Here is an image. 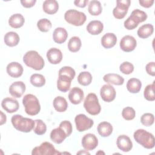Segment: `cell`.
<instances>
[{
  "mask_svg": "<svg viewBox=\"0 0 155 155\" xmlns=\"http://www.w3.org/2000/svg\"><path fill=\"white\" fill-rule=\"evenodd\" d=\"M23 61L27 66L35 70H42L45 65L42 56L35 50L27 51L23 57Z\"/></svg>",
  "mask_w": 155,
  "mask_h": 155,
  "instance_id": "1",
  "label": "cell"
},
{
  "mask_svg": "<svg viewBox=\"0 0 155 155\" xmlns=\"http://www.w3.org/2000/svg\"><path fill=\"white\" fill-rule=\"evenodd\" d=\"M11 121L15 129L24 133H28L31 131L33 129L35 124V122L33 119L24 117L19 114L13 116Z\"/></svg>",
  "mask_w": 155,
  "mask_h": 155,
  "instance_id": "2",
  "label": "cell"
},
{
  "mask_svg": "<svg viewBox=\"0 0 155 155\" xmlns=\"http://www.w3.org/2000/svg\"><path fill=\"white\" fill-rule=\"evenodd\" d=\"M134 140L147 149H151L155 145L154 137L153 134L143 129L136 130L133 134Z\"/></svg>",
  "mask_w": 155,
  "mask_h": 155,
  "instance_id": "3",
  "label": "cell"
},
{
  "mask_svg": "<svg viewBox=\"0 0 155 155\" xmlns=\"http://www.w3.org/2000/svg\"><path fill=\"white\" fill-rule=\"evenodd\" d=\"M25 113L30 116L38 114L41 110V105L38 98L32 94H27L22 99Z\"/></svg>",
  "mask_w": 155,
  "mask_h": 155,
  "instance_id": "4",
  "label": "cell"
},
{
  "mask_svg": "<svg viewBox=\"0 0 155 155\" xmlns=\"http://www.w3.org/2000/svg\"><path fill=\"white\" fill-rule=\"evenodd\" d=\"M84 107L91 115H97L101 110V107L99 102L98 98L96 94L89 93L85 97L84 102Z\"/></svg>",
  "mask_w": 155,
  "mask_h": 155,
  "instance_id": "5",
  "label": "cell"
},
{
  "mask_svg": "<svg viewBox=\"0 0 155 155\" xmlns=\"http://www.w3.org/2000/svg\"><path fill=\"white\" fill-rule=\"evenodd\" d=\"M64 19L68 23L71 25L81 26L85 23L87 17L83 12L74 9H70L65 13Z\"/></svg>",
  "mask_w": 155,
  "mask_h": 155,
  "instance_id": "6",
  "label": "cell"
},
{
  "mask_svg": "<svg viewBox=\"0 0 155 155\" xmlns=\"http://www.w3.org/2000/svg\"><path fill=\"white\" fill-rule=\"evenodd\" d=\"M32 155H60L61 153L57 151L54 146L48 142H44L39 146L35 147L31 152Z\"/></svg>",
  "mask_w": 155,
  "mask_h": 155,
  "instance_id": "7",
  "label": "cell"
},
{
  "mask_svg": "<svg viewBox=\"0 0 155 155\" xmlns=\"http://www.w3.org/2000/svg\"><path fill=\"white\" fill-rule=\"evenodd\" d=\"M74 121L76 129L79 132H82L91 128L94 124L93 120L84 114L76 115Z\"/></svg>",
  "mask_w": 155,
  "mask_h": 155,
  "instance_id": "8",
  "label": "cell"
},
{
  "mask_svg": "<svg viewBox=\"0 0 155 155\" xmlns=\"http://www.w3.org/2000/svg\"><path fill=\"white\" fill-rule=\"evenodd\" d=\"M117 5L113 10V15L116 19H121L127 15L130 5V0H118L116 1Z\"/></svg>",
  "mask_w": 155,
  "mask_h": 155,
  "instance_id": "9",
  "label": "cell"
},
{
  "mask_svg": "<svg viewBox=\"0 0 155 155\" xmlns=\"http://www.w3.org/2000/svg\"><path fill=\"white\" fill-rule=\"evenodd\" d=\"M116 92L114 88L110 85H104L100 90V95L102 100L107 102H110L113 101L116 97Z\"/></svg>",
  "mask_w": 155,
  "mask_h": 155,
  "instance_id": "10",
  "label": "cell"
},
{
  "mask_svg": "<svg viewBox=\"0 0 155 155\" xmlns=\"http://www.w3.org/2000/svg\"><path fill=\"white\" fill-rule=\"evenodd\" d=\"M137 45L136 39L130 35L124 36L120 41V47L125 52H130L134 50Z\"/></svg>",
  "mask_w": 155,
  "mask_h": 155,
  "instance_id": "11",
  "label": "cell"
},
{
  "mask_svg": "<svg viewBox=\"0 0 155 155\" xmlns=\"http://www.w3.org/2000/svg\"><path fill=\"white\" fill-rule=\"evenodd\" d=\"M98 145V140L96 136L91 133H88L84 136L82 139V145L83 148L87 150H93Z\"/></svg>",
  "mask_w": 155,
  "mask_h": 155,
  "instance_id": "12",
  "label": "cell"
},
{
  "mask_svg": "<svg viewBox=\"0 0 155 155\" xmlns=\"http://www.w3.org/2000/svg\"><path fill=\"white\" fill-rule=\"evenodd\" d=\"M1 106L8 113H13L17 111L19 107L18 101L12 97L4 98L1 102Z\"/></svg>",
  "mask_w": 155,
  "mask_h": 155,
  "instance_id": "13",
  "label": "cell"
},
{
  "mask_svg": "<svg viewBox=\"0 0 155 155\" xmlns=\"http://www.w3.org/2000/svg\"><path fill=\"white\" fill-rule=\"evenodd\" d=\"M25 85L22 81H16L11 84L9 87V93L14 97H21L25 91Z\"/></svg>",
  "mask_w": 155,
  "mask_h": 155,
  "instance_id": "14",
  "label": "cell"
},
{
  "mask_svg": "<svg viewBox=\"0 0 155 155\" xmlns=\"http://www.w3.org/2000/svg\"><path fill=\"white\" fill-rule=\"evenodd\" d=\"M116 145L118 148L124 152H128L133 148V143L130 138L125 135H120L116 140Z\"/></svg>",
  "mask_w": 155,
  "mask_h": 155,
  "instance_id": "15",
  "label": "cell"
},
{
  "mask_svg": "<svg viewBox=\"0 0 155 155\" xmlns=\"http://www.w3.org/2000/svg\"><path fill=\"white\" fill-rule=\"evenodd\" d=\"M23 67L22 65L17 62H12L7 66V74L14 78L20 77L23 73Z\"/></svg>",
  "mask_w": 155,
  "mask_h": 155,
  "instance_id": "16",
  "label": "cell"
},
{
  "mask_svg": "<svg viewBox=\"0 0 155 155\" xmlns=\"http://www.w3.org/2000/svg\"><path fill=\"white\" fill-rule=\"evenodd\" d=\"M84 97L83 90L79 87H73L68 93V99L71 103L76 105L80 104Z\"/></svg>",
  "mask_w": 155,
  "mask_h": 155,
  "instance_id": "17",
  "label": "cell"
},
{
  "mask_svg": "<svg viewBox=\"0 0 155 155\" xmlns=\"http://www.w3.org/2000/svg\"><path fill=\"white\" fill-rule=\"evenodd\" d=\"M47 58L50 63L52 64H58L62 59V53L61 51L57 48H51L47 52Z\"/></svg>",
  "mask_w": 155,
  "mask_h": 155,
  "instance_id": "18",
  "label": "cell"
},
{
  "mask_svg": "<svg viewBox=\"0 0 155 155\" xmlns=\"http://www.w3.org/2000/svg\"><path fill=\"white\" fill-rule=\"evenodd\" d=\"M67 137V135L65 131L60 127L53 129L50 133L51 140L58 144L62 143Z\"/></svg>",
  "mask_w": 155,
  "mask_h": 155,
  "instance_id": "19",
  "label": "cell"
},
{
  "mask_svg": "<svg viewBox=\"0 0 155 155\" xmlns=\"http://www.w3.org/2000/svg\"><path fill=\"white\" fill-rule=\"evenodd\" d=\"M103 28V24L102 22L97 20L90 21L87 26V31L92 35H97L100 34L102 31Z\"/></svg>",
  "mask_w": 155,
  "mask_h": 155,
  "instance_id": "20",
  "label": "cell"
},
{
  "mask_svg": "<svg viewBox=\"0 0 155 155\" xmlns=\"http://www.w3.org/2000/svg\"><path fill=\"white\" fill-rule=\"evenodd\" d=\"M71 79L65 75L59 76L57 81V88L62 92H67L70 90Z\"/></svg>",
  "mask_w": 155,
  "mask_h": 155,
  "instance_id": "21",
  "label": "cell"
},
{
  "mask_svg": "<svg viewBox=\"0 0 155 155\" xmlns=\"http://www.w3.org/2000/svg\"><path fill=\"white\" fill-rule=\"evenodd\" d=\"M68 37L67 30L62 27L56 28L53 33V41L58 44L64 43Z\"/></svg>",
  "mask_w": 155,
  "mask_h": 155,
  "instance_id": "22",
  "label": "cell"
},
{
  "mask_svg": "<svg viewBox=\"0 0 155 155\" xmlns=\"http://www.w3.org/2000/svg\"><path fill=\"white\" fill-rule=\"evenodd\" d=\"M117 42L116 36L112 33L105 34L101 39V44L105 48H110L115 45Z\"/></svg>",
  "mask_w": 155,
  "mask_h": 155,
  "instance_id": "23",
  "label": "cell"
},
{
  "mask_svg": "<svg viewBox=\"0 0 155 155\" xmlns=\"http://www.w3.org/2000/svg\"><path fill=\"white\" fill-rule=\"evenodd\" d=\"M42 8L46 13L53 15L58 12L59 4L56 0H46L43 2Z\"/></svg>",
  "mask_w": 155,
  "mask_h": 155,
  "instance_id": "24",
  "label": "cell"
},
{
  "mask_svg": "<svg viewBox=\"0 0 155 155\" xmlns=\"http://www.w3.org/2000/svg\"><path fill=\"white\" fill-rule=\"evenodd\" d=\"M103 79L107 83L116 85H122L124 82V79L123 77L114 73H108L105 74L104 76Z\"/></svg>",
  "mask_w": 155,
  "mask_h": 155,
  "instance_id": "25",
  "label": "cell"
},
{
  "mask_svg": "<svg viewBox=\"0 0 155 155\" xmlns=\"http://www.w3.org/2000/svg\"><path fill=\"white\" fill-rule=\"evenodd\" d=\"M19 35L14 31L7 32L4 36V42L9 47H15L17 45L19 42Z\"/></svg>",
  "mask_w": 155,
  "mask_h": 155,
  "instance_id": "26",
  "label": "cell"
},
{
  "mask_svg": "<svg viewBox=\"0 0 155 155\" xmlns=\"http://www.w3.org/2000/svg\"><path fill=\"white\" fill-rule=\"evenodd\" d=\"M25 22L24 16L20 13L14 14L11 16L8 19V24L10 27L14 28L21 27Z\"/></svg>",
  "mask_w": 155,
  "mask_h": 155,
  "instance_id": "27",
  "label": "cell"
},
{
  "mask_svg": "<svg viewBox=\"0 0 155 155\" xmlns=\"http://www.w3.org/2000/svg\"><path fill=\"white\" fill-rule=\"evenodd\" d=\"M97 130L101 136L108 137L113 132V127L110 123L104 121L98 124Z\"/></svg>",
  "mask_w": 155,
  "mask_h": 155,
  "instance_id": "28",
  "label": "cell"
},
{
  "mask_svg": "<svg viewBox=\"0 0 155 155\" xmlns=\"http://www.w3.org/2000/svg\"><path fill=\"white\" fill-rule=\"evenodd\" d=\"M142 87V83L139 79L131 78L127 83V88L131 93H137L139 92Z\"/></svg>",
  "mask_w": 155,
  "mask_h": 155,
  "instance_id": "29",
  "label": "cell"
},
{
  "mask_svg": "<svg viewBox=\"0 0 155 155\" xmlns=\"http://www.w3.org/2000/svg\"><path fill=\"white\" fill-rule=\"evenodd\" d=\"M153 25L150 24H146L139 27L137 33L139 38L145 39L150 36L153 34Z\"/></svg>",
  "mask_w": 155,
  "mask_h": 155,
  "instance_id": "30",
  "label": "cell"
},
{
  "mask_svg": "<svg viewBox=\"0 0 155 155\" xmlns=\"http://www.w3.org/2000/svg\"><path fill=\"white\" fill-rule=\"evenodd\" d=\"M54 109L58 112H64L66 111L68 107V103L66 99L62 96L56 97L53 102Z\"/></svg>",
  "mask_w": 155,
  "mask_h": 155,
  "instance_id": "31",
  "label": "cell"
},
{
  "mask_svg": "<svg viewBox=\"0 0 155 155\" xmlns=\"http://www.w3.org/2000/svg\"><path fill=\"white\" fill-rule=\"evenodd\" d=\"M88 12L93 16L99 15L102 11V7L99 1H91L90 2L88 7Z\"/></svg>",
  "mask_w": 155,
  "mask_h": 155,
  "instance_id": "32",
  "label": "cell"
},
{
  "mask_svg": "<svg viewBox=\"0 0 155 155\" xmlns=\"http://www.w3.org/2000/svg\"><path fill=\"white\" fill-rule=\"evenodd\" d=\"M82 43L80 38L78 36L71 37L68 42V48L71 52H77L81 48Z\"/></svg>",
  "mask_w": 155,
  "mask_h": 155,
  "instance_id": "33",
  "label": "cell"
},
{
  "mask_svg": "<svg viewBox=\"0 0 155 155\" xmlns=\"http://www.w3.org/2000/svg\"><path fill=\"white\" fill-rule=\"evenodd\" d=\"M137 24H139L140 22H142L147 19V13L142 11L139 9H135L132 12L131 15L130 16Z\"/></svg>",
  "mask_w": 155,
  "mask_h": 155,
  "instance_id": "34",
  "label": "cell"
},
{
  "mask_svg": "<svg viewBox=\"0 0 155 155\" xmlns=\"http://www.w3.org/2000/svg\"><path fill=\"white\" fill-rule=\"evenodd\" d=\"M78 81L83 86L88 85L92 81V76L88 71L81 72L78 76Z\"/></svg>",
  "mask_w": 155,
  "mask_h": 155,
  "instance_id": "35",
  "label": "cell"
},
{
  "mask_svg": "<svg viewBox=\"0 0 155 155\" xmlns=\"http://www.w3.org/2000/svg\"><path fill=\"white\" fill-rule=\"evenodd\" d=\"M30 83L35 87H41L45 84V79L44 76L41 74L35 73L30 76Z\"/></svg>",
  "mask_w": 155,
  "mask_h": 155,
  "instance_id": "36",
  "label": "cell"
},
{
  "mask_svg": "<svg viewBox=\"0 0 155 155\" xmlns=\"http://www.w3.org/2000/svg\"><path fill=\"white\" fill-rule=\"evenodd\" d=\"M35 124L33 128V131L38 135H42L47 131V126L45 124L41 119L35 120Z\"/></svg>",
  "mask_w": 155,
  "mask_h": 155,
  "instance_id": "37",
  "label": "cell"
},
{
  "mask_svg": "<svg viewBox=\"0 0 155 155\" xmlns=\"http://www.w3.org/2000/svg\"><path fill=\"white\" fill-rule=\"evenodd\" d=\"M154 81L153 84L148 85L144 89L143 95L144 97L149 101H153L155 100L154 95Z\"/></svg>",
  "mask_w": 155,
  "mask_h": 155,
  "instance_id": "38",
  "label": "cell"
},
{
  "mask_svg": "<svg viewBox=\"0 0 155 155\" xmlns=\"http://www.w3.org/2000/svg\"><path fill=\"white\" fill-rule=\"evenodd\" d=\"M51 22L46 18L41 19L37 22L38 29L42 32H47L51 28Z\"/></svg>",
  "mask_w": 155,
  "mask_h": 155,
  "instance_id": "39",
  "label": "cell"
},
{
  "mask_svg": "<svg viewBox=\"0 0 155 155\" xmlns=\"http://www.w3.org/2000/svg\"><path fill=\"white\" fill-rule=\"evenodd\" d=\"M122 116L124 119L127 120H130L135 117L136 111L132 107H127L122 110Z\"/></svg>",
  "mask_w": 155,
  "mask_h": 155,
  "instance_id": "40",
  "label": "cell"
},
{
  "mask_svg": "<svg viewBox=\"0 0 155 155\" xmlns=\"http://www.w3.org/2000/svg\"><path fill=\"white\" fill-rule=\"evenodd\" d=\"M154 121V115L151 113H144L140 117V122L141 123L146 126L149 127L153 124Z\"/></svg>",
  "mask_w": 155,
  "mask_h": 155,
  "instance_id": "41",
  "label": "cell"
},
{
  "mask_svg": "<svg viewBox=\"0 0 155 155\" xmlns=\"http://www.w3.org/2000/svg\"><path fill=\"white\" fill-rule=\"evenodd\" d=\"M76 73L74 70L71 68V67L68 66H65L62 67L59 70V76L60 75H65L69 77L71 80L74 79Z\"/></svg>",
  "mask_w": 155,
  "mask_h": 155,
  "instance_id": "42",
  "label": "cell"
},
{
  "mask_svg": "<svg viewBox=\"0 0 155 155\" xmlns=\"http://www.w3.org/2000/svg\"><path fill=\"white\" fill-rule=\"evenodd\" d=\"M120 71L125 74H130L134 70L133 65L129 62H124L120 65Z\"/></svg>",
  "mask_w": 155,
  "mask_h": 155,
  "instance_id": "43",
  "label": "cell"
},
{
  "mask_svg": "<svg viewBox=\"0 0 155 155\" xmlns=\"http://www.w3.org/2000/svg\"><path fill=\"white\" fill-rule=\"evenodd\" d=\"M59 127H61L66 133L67 137L70 136L72 133V125L68 120H64L59 124Z\"/></svg>",
  "mask_w": 155,
  "mask_h": 155,
  "instance_id": "44",
  "label": "cell"
},
{
  "mask_svg": "<svg viewBox=\"0 0 155 155\" xmlns=\"http://www.w3.org/2000/svg\"><path fill=\"white\" fill-rule=\"evenodd\" d=\"M124 27L127 30H133L139 25L130 16H129L124 22Z\"/></svg>",
  "mask_w": 155,
  "mask_h": 155,
  "instance_id": "45",
  "label": "cell"
},
{
  "mask_svg": "<svg viewBox=\"0 0 155 155\" xmlns=\"http://www.w3.org/2000/svg\"><path fill=\"white\" fill-rule=\"evenodd\" d=\"M145 69L148 74L152 76H155V63L154 62L148 63L145 67Z\"/></svg>",
  "mask_w": 155,
  "mask_h": 155,
  "instance_id": "46",
  "label": "cell"
},
{
  "mask_svg": "<svg viewBox=\"0 0 155 155\" xmlns=\"http://www.w3.org/2000/svg\"><path fill=\"white\" fill-rule=\"evenodd\" d=\"M36 1V0H21V3L23 7L25 8H30L34 6Z\"/></svg>",
  "mask_w": 155,
  "mask_h": 155,
  "instance_id": "47",
  "label": "cell"
},
{
  "mask_svg": "<svg viewBox=\"0 0 155 155\" xmlns=\"http://www.w3.org/2000/svg\"><path fill=\"white\" fill-rule=\"evenodd\" d=\"M139 2L141 6L145 8H149L153 5L154 0H139Z\"/></svg>",
  "mask_w": 155,
  "mask_h": 155,
  "instance_id": "48",
  "label": "cell"
},
{
  "mask_svg": "<svg viewBox=\"0 0 155 155\" xmlns=\"http://www.w3.org/2000/svg\"><path fill=\"white\" fill-rule=\"evenodd\" d=\"M88 2V0H76L74 1V4L76 6L84 8L87 6Z\"/></svg>",
  "mask_w": 155,
  "mask_h": 155,
  "instance_id": "49",
  "label": "cell"
},
{
  "mask_svg": "<svg viewBox=\"0 0 155 155\" xmlns=\"http://www.w3.org/2000/svg\"><path fill=\"white\" fill-rule=\"evenodd\" d=\"M6 120H7V117H6L5 114H4L2 113V111H1V123H0V125H3L4 123L6 122Z\"/></svg>",
  "mask_w": 155,
  "mask_h": 155,
  "instance_id": "50",
  "label": "cell"
},
{
  "mask_svg": "<svg viewBox=\"0 0 155 155\" xmlns=\"http://www.w3.org/2000/svg\"><path fill=\"white\" fill-rule=\"evenodd\" d=\"M77 154H90V153H88L87 151H81L77 153Z\"/></svg>",
  "mask_w": 155,
  "mask_h": 155,
  "instance_id": "51",
  "label": "cell"
},
{
  "mask_svg": "<svg viewBox=\"0 0 155 155\" xmlns=\"http://www.w3.org/2000/svg\"><path fill=\"white\" fill-rule=\"evenodd\" d=\"M99 153H102V154H105V153H104V152H101V151H99V152H97V153H96V154H99Z\"/></svg>",
  "mask_w": 155,
  "mask_h": 155,
  "instance_id": "52",
  "label": "cell"
}]
</instances>
